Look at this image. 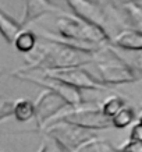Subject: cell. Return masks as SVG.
<instances>
[{
    "instance_id": "23",
    "label": "cell",
    "mask_w": 142,
    "mask_h": 152,
    "mask_svg": "<svg viewBox=\"0 0 142 152\" xmlns=\"http://www.w3.org/2000/svg\"><path fill=\"white\" fill-rule=\"evenodd\" d=\"M138 123H141V124H142V112H141V115H139V119H138Z\"/></svg>"
},
{
    "instance_id": "3",
    "label": "cell",
    "mask_w": 142,
    "mask_h": 152,
    "mask_svg": "<svg viewBox=\"0 0 142 152\" xmlns=\"http://www.w3.org/2000/svg\"><path fill=\"white\" fill-rule=\"evenodd\" d=\"M56 123H68L89 131L106 130L111 127L110 120L102 115L99 107H84V106L68 109L64 113H60L49 124H56Z\"/></svg>"
},
{
    "instance_id": "13",
    "label": "cell",
    "mask_w": 142,
    "mask_h": 152,
    "mask_svg": "<svg viewBox=\"0 0 142 152\" xmlns=\"http://www.w3.org/2000/svg\"><path fill=\"white\" fill-rule=\"evenodd\" d=\"M109 48L111 49V52H113V53L123 61V63H125V64L128 66V67H131L139 77H142V50L124 52V50L113 49L111 46H109Z\"/></svg>"
},
{
    "instance_id": "17",
    "label": "cell",
    "mask_w": 142,
    "mask_h": 152,
    "mask_svg": "<svg viewBox=\"0 0 142 152\" xmlns=\"http://www.w3.org/2000/svg\"><path fill=\"white\" fill-rule=\"evenodd\" d=\"M75 152H117V149L110 142H107L105 140H99L96 137V138L81 145Z\"/></svg>"
},
{
    "instance_id": "15",
    "label": "cell",
    "mask_w": 142,
    "mask_h": 152,
    "mask_svg": "<svg viewBox=\"0 0 142 152\" xmlns=\"http://www.w3.org/2000/svg\"><path fill=\"white\" fill-rule=\"evenodd\" d=\"M121 9L127 15L131 28L142 32V3H128L121 6Z\"/></svg>"
},
{
    "instance_id": "14",
    "label": "cell",
    "mask_w": 142,
    "mask_h": 152,
    "mask_svg": "<svg viewBox=\"0 0 142 152\" xmlns=\"http://www.w3.org/2000/svg\"><path fill=\"white\" fill-rule=\"evenodd\" d=\"M124 106H125V102H124V99L121 96H119V95H110V96H107L105 101L102 102L99 110L102 112V115L105 116L106 119L110 120L117 112L121 110Z\"/></svg>"
},
{
    "instance_id": "21",
    "label": "cell",
    "mask_w": 142,
    "mask_h": 152,
    "mask_svg": "<svg viewBox=\"0 0 142 152\" xmlns=\"http://www.w3.org/2000/svg\"><path fill=\"white\" fill-rule=\"evenodd\" d=\"M130 140L131 141L142 142V124L141 123H135L133 126V129L130 131Z\"/></svg>"
},
{
    "instance_id": "10",
    "label": "cell",
    "mask_w": 142,
    "mask_h": 152,
    "mask_svg": "<svg viewBox=\"0 0 142 152\" xmlns=\"http://www.w3.org/2000/svg\"><path fill=\"white\" fill-rule=\"evenodd\" d=\"M11 45H14V48L18 52L24 53V55H29V53H32V52L35 50V48H36V45H38L36 32L24 28V29H21V31L17 34V37L14 38V41Z\"/></svg>"
},
{
    "instance_id": "24",
    "label": "cell",
    "mask_w": 142,
    "mask_h": 152,
    "mask_svg": "<svg viewBox=\"0 0 142 152\" xmlns=\"http://www.w3.org/2000/svg\"><path fill=\"white\" fill-rule=\"evenodd\" d=\"M95 1H98V3H102V0H95Z\"/></svg>"
},
{
    "instance_id": "16",
    "label": "cell",
    "mask_w": 142,
    "mask_h": 152,
    "mask_svg": "<svg viewBox=\"0 0 142 152\" xmlns=\"http://www.w3.org/2000/svg\"><path fill=\"white\" fill-rule=\"evenodd\" d=\"M135 120V112L133 107L130 106H124L120 112H117L111 119H110V124L114 129H125L130 124H133V121Z\"/></svg>"
},
{
    "instance_id": "5",
    "label": "cell",
    "mask_w": 142,
    "mask_h": 152,
    "mask_svg": "<svg viewBox=\"0 0 142 152\" xmlns=\"http://www.w3.org/2000/svg\"><path fill=\"white\" fill-rule=\"evenodd\" d=\"M35 126L38 130H45V127L63 110L74 109L64 98L52 89H45L38 96L35 102Z\"/></svg>"
},
{
    "instance_id": "7",
    "label": "cell",
    "mask_w": 142,
    "mask_h": 152,
    "mask_svg": "<svg viewBox=\"0 0 142 152\" xmlns=\"http://www.w3.org/2000/svg\"><path fill=\"white\" fill-rule=\"evenodd\" d=\"M66 1L75 17L91 24H95L98 27H102L107 32V29H106V24H107L106 14L107 13L102 7L100 3H98L95 0H66Z\"/></svg>"
},
{
    "instance_id": "2",
    "label": "cell",
    "mask_w": 142,
    "mask_h": 152,
    "mask_svg": "<svg viewBox=\"0 0 142 152\" xmlns=\"http://www.w3.org/2000/svg\"><path fill=\"white\" fill-rule=\"evenodd\" d=\"M91 64L93 66L95 73H91V71L89 73L106 88L111 87V85L135 83L137 80L141 78L131 67L123 63L113 52H111V59H98L96 57V60L92 61Z\"/></svg>"
},
{
    "instance_id": "12",
    "label": "cell",
    "mask_w": 142,
    "mask_h": 152,
    "mask_svg": "<svg viewBox=\"0 0 142 152\" xmlns=\"http://www.w3.org/2000/svg\"><path fill=\"white\" fill-rule=\"evenodd\" d=\"M13 116L20 123H27L35 117V103L31 99H17L13 105Z\"/></svg>"
},
{
    "instance_id": "19",
    "label": "cell",
    "mask_w": 142,
    "mask_h": 152,
    "mask_svg": "<svg viewBox=\"0 0 142 152\" xmlns=\"http://www.w3.org/2000/svg\"><path fill=\"white\" fill-rule=\"evenodd\" d=\"M13 99H10L6 95L0 94V121H3V120L9 119L10 116H13Z\"/></svg>"
},
{
    "instance_id": "4",
    "label": "cell",
    "mask_w": 142,
    "mask_h": 152,
    "mask_svg": "<svg viewBox=\"0 0 142 152\" xmlns=\"http://www.w3.org/2000/svg\"><path fill=\"white\" fill-rule=\"evenodd\" d=\"M42 133L55 138L67 152H75L81 145L98 137L95 131H89L68 123L49 124Z\"/></svg>"
},
{
    "instance_id": "1",
    "label": "cell",
    "mask_w": 142,
    "mask_h": 152,
    "mask_svg": "<svg viewBox=\"0 0 142 152\" xmlns=\"http://www.w3.org/2000/svg\"><path fill=\"white\" fill-rule=\"evenodd\" d=\"M96 57L98 55H91L87 52L78 50L56 41L43 39L42 43L36 45L32 53L25 55L27 66L24 69H18V71L45 73V71H55V70L71 69V67H84L95 61Z\"/></svg>"
},
{
    "instance_id": "6",
    "label": "cell",
    "mask_w": 142,
    "mask_h": 152,
    "mask_svg": "<svg viewBox=\"0 0 142 152\" xmlns=\"http://www.w3.org/2000/svg\"><path fill=\"white\" fill-rule=\"evenodd\" d=\"M47 75H50L56 80H60L63 83L68 84L71 87L82 91H105L106 87H103L88 70L84 67H71V69L55 70V71H45Z\"/></svg>"
},
{
    "instance_id": "8",
    "label": "cell",
    "mask_w": 142,
    "mask_h": 152,
    "mask_svg": "<svg viewBox=\"0 0 142 152\" xmlns=\"http://www.w3.org/2000/svg\"><path fill=\"white\" fill-rule=\"evenodd\" d=\"M66 11L53 4L52 0H25V7H24L23 20H21V27L25 28L27 25L32 24L38 18H41L46 14H64Z\"/></svg>"
},
{
    "instance_id": "20",
    "label": "cell",
    "mask_w": 142,
    "mask_h": 152,
    "mask_svg": "<svg viewBox=\"0 0 142 152\" xmlns=\"http://www.w3.org/2000/svg\"><path fill=\"white\" fill-rule=\"evenodd\" d=\"M119 152H142V142L130 140L128 142L124 144L123 147L120 148Z\"/></svg>"
},
{
    "instance_id": "18",
    "label": "cell",
    "mask_w": 142,
    "mask_h": 152,
    "mask_svg": "<svg viewBox=\"0 0 142 152\" xmlns=\"http://www.w3.org/2000/svg\"><path fill=\"white\" fill-rule=\"evenodd\" d=\"M43 135L45 137L42 138L41 147H39L38 152H67L55 138H52V137L46 135V134H43Z\"/></svg>"
},
{
    "instance_id": "11",
    "label": "cell",
    "mask_w": 142,
    "mask_h": 152,
    "mask_svg": "<svg viewBox=\"0 0 142 152\" xmlns=\"http://www.w3.org/2000/svg\"><path fill=\"white\" fill-rule=\"evenodd\" d=\"M24 29L18 21H15L13 17H10L9 14L0 9V34L4 38L7 43H13L14 38L17 37V34Z\"/></svg>"
},
{
    "instance_id": "9",
    "label": "cell",
    "mask_w": 142,
    "mask_h": 152,
    "mask_svg": "<svg viewBox=\"0 0 142 152\" xmlns=\"http://www.w3.org/2000/svg\"><path fill=\"white\" fill-rule=\"evenodd\" d=\"M110 46L117 50L138 52L142 50V32L134 28H125L117 35L111 37Z\"/></svg>"
},
{
    "instance_id": "22",
    "label": "cell",
    "mask_w": 142,
    "mask_h": 152,
    "mask_svg": "<svg viewBox=\"0 0 142 152\" xmlns=\"http://www.w3.org/2000/svg\"><path fill=\"white\" fill-rule=\"evenodd\" d=\"M114 1H117L121 6L128 4V3H142V0H114Z\"/></svg>"
}]
</instances>
